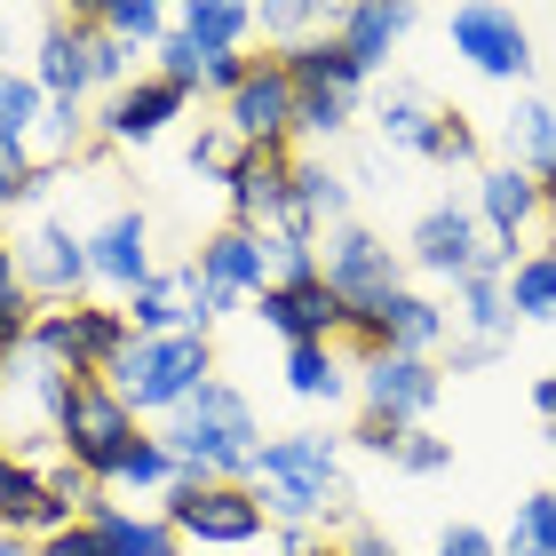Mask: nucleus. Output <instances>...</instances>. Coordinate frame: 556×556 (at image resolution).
I'll list each match as a JSON object with an SVG mask.
<instances>
[{"label": "nucleus", "mask_w": 556, "mask_h": 556, "mask_svg": "<svg viewBox=\"0 0 556 556\" xmlns=\"http://www.w3.org/2000/svg\"><path fill=\"white\" fill-rule=\"evenodd\" d=\"M160 438H167L175 462H184L191 485H247L255 462H263V421L231 382H207L184 414H167Z\"/></svg>", "instance_id": "1"}, {"label": "nucleus", "mask_w": 556, "mask_h": 556, "mask_svg": "<svg viewBox=\"0 0 556 556\" xmlns=\"http://www.w3.org/2000/svg\"><path fill=\"white\" fill-rule=\"evenodd\" d=\"M255 501L270 525H318V517H350V485H342V438L326 429H287L263 445L255 462Z\"/></svg>", "instance_id": "2"}, {"label": "nucleus", "mask_w": 556, "mask_h": 556, "mask_svg": "<svg viewBox=\"0 0 556 556\" xmlns=\"http://www.w3.org/2000/svg\"><path fill=\"white\" fill-rule=\"evenodd\" d=\"M215 382V350L207 334H136L128 358L112 366V390L128 397V414H184L199 390Z\"/></svg>", "instance_id": "3"}, {"label": "nucleus", "mask_w": 556, "mask_h": 556, "mask_svg": "<svg viewBox=\"0 0 556 556\" xmlns=\"http://www.w3.org/2000/svg\"><path fill=\"white\" fill-rule=\"evenodd\" d=\"M128 342H136V326H128V311H112V302H40L24 350L56 358L72 382H112V366L128 358Z\"/></svg>", "instance_id": "4"}, {"label": "nucleus", "mask_w": 556, "mask_h": 556, "mask_svg": "<svg viewBox=\"0 0 556 556\" xmlns=\"http://www.w3.org/2000/svg\"><path fill=\"white\" fill-rule=\"evenodd\" d=\"M136 445H143V429L128 414V397H119L112 382H72L64 414H56V453H64V462H80L96 485H112Z\"/></svg>", "instance_id": "5"}, {"label": "nucleus", "mask_w": 556, "mask_h": 556, "mask_svg": "<svg viewBox=\"0 0 556 556\" xmlns=\"http://www.w3.org/2000/svg\"><path fill=\"white\" fill-rule=\"evenodd\" d=\"M160 517L175 525V541H184V548H247L270 525L255 485H175Z\"/></svg>", "instance_id": "6"}, {"label": "nucleus", "mask_w": 556, "mask_h": 556, "mask_svg": "<svg viewBox=\"0 0 556 556\" xmlns=\"http://www.w3.org/2000/svg\"><path fill=\"white\" fill-rule=\"evenodd\" d=\"M294 112H302V96H294L287 56H255L247 80L223 96V128H231L247 151H287L294 143Z\"/></svg>", "instance_id": "7"}, {"label": "nucleus", "mask_w": 556, "mask_h": 556, "mask_svg": "<svg viewBox=\"0 0 556 556\" xmlns=\"http://www.w3.org/2000/svg\"><path fill=\"white\" fill-rule=\"evenodd\" d=\"M318 270H326V287L350 302V318H358V311H382L390 294H406V263H397L390 247L366 231V223H334V231H326Z\"/></svg>", "instance_id": "8"}, {"label": "nucleus", "mask_w": 556, "mask_h": 556, "mask_svg": "<svg viewBox=\"0 0 556 556\" xmlns=\"http://www.w3.org/2000/svg\"><path fill=\"white\" fill-rule=\"evenodd\" d=\"M438 390H445L438 358H406V350H366V358H358V406H366V421L421 429V414L438 406Z\"/></svg>", "instance_id": "9"}, {"label": "nucleus", "mask_w": 556, "mask_h": 556, "mask_svg": "<svg viewBox=\"0 0 556 556\" xmlns=\"http://www.w3.org/2000/svg\"><path fill=\"white\" fill-rule=\"evenodd\" d=\"M453 56H462L469 72H485V80H525L533 72V33L509 16V9H453Z\"/></svg>", "instance_id": "10"}, {"label": "nucleus", "mask_w": 556, "mask_h": 556, "mask_svg": "<svg viewBox=\"0 0 556 556\" xmlns=\"http://www.w3.org/2000/svg\"><path fill=\"white\" fill-rule=\"evenodd\" d=\"M16 255H24V278H33V294L40 302H88L96 287V263H88V239L72 231V223H33V231L16 239Z\"/></svg>", "instance_id": "11"}, {"label": "nucleus", "mask_w": 556, "mask_h": 556, "mask_svg": "<svg viewBox=\"0 0 556 556\" xmlns=\"http://www.w3.org/2000/svg\"><path fill=\"white\" fill-rule=\"evenodd\" d=\"M223 199H231V223H247V231H287L294 223V151H239Z\"/></svg>", "instance_id": "12"}, {"label": "nucleus", "mask_w": 556, "mask_h": 556, "mask_svg": "<svg viewBox=\"0 0 556 556\" xmlns=\"http://www.w3.org/2000/svg\"><path fill=\"white\" fill-rule=\"evenodd\" d=\"M485 223H477V207H429L421 223H414V239H406V255H414V270H429V278H445V287H462V278L485 263Z\"/></svg>", "instance_id": "13"}, {"label": "nucleus", "mask_w": 556, "mask_h": 556, "mask_svg": "<svg viewBox=\"0 0 556 556\" xmlns=\"http://www.w3.org/2000/svg\"><path fill=\"white\" fill-rule=\"evenodd\" d=\"M255 311H263V326H270L287 350H302V342H342V334H350V302L326 287V270L302 278V287H270Z\"/></svg>", "instance_id": "14"}, {"label": "nucleus", "mask_w": 556, "mask_h": 556, "mask_svg": "<svg viewBox=\"0 0 556 556\" xmlns=\"http://www.w3.org/2000/svg\"><path fill=\"white\" fill-rule=\"evenodd\" d=\"M350 342L358 350H406V358H429V350L445 342V302H429V294H390L382 311H358L350 318Z\"/></svg>", "instance_id": "15"}, {"label": "nucleus", "mask_w": 556, "mask_h": 556, "mask_svg": "<svg viewBox=\"0 0 556 556\" xmlns=\"http://www.w3.org/2000/svg\"><path fill=\"white\" fill-rule=\"evenodd\" d=\"M191 270L207 278V287L239 294V302H263L270 294V247H263V231H247V223L207 231V239H199V255H191Z\"/></svg>", "instance_id": "16"}, {"label": "nucleus", "mask_w": 556, "mask_h": 556, "mask_svg": "<svg viewBox=\"0 0 556 556\" xmlns=\"http://www.w3.org/2000/svg\"><path fill=\"white\" fill-rule=\"evenodd\" d=\"M88 263H96L104 287H119V302H128L143 278H160V263H151V223H143L136 207H112V215L88 231Z\"/></svg>", "instance_id": "17"}, {"label": "nucleus", "mask_w": 556, "mask_h": 556, "mask_svg": "<svg viewBox=\"0 0 556 556\" xmlns=\"http://www.w3.org/2000/svg\"><path fill=\"white\" fill-rule=\"evenodd\" d=\"M477 223H485L493 247H509V255H517L525 231L541 223V175H525V167H509V160L485 167V175H477Z\"/></svg>", "instance_id": "18"}, {"label": "nucleus", "mask_w": 556, "mask_h": 556, "mask_svg": "<svg viewBox=\"0 0 556 556\" xmlns=\"http://www.w3.org/2000/svg\"><path fill=\"white\" fill-rule=\"evenodd\" d=\"M184 104H191V96L175 88V80L143 72V80H128V88L104 104V143H160L167 119H184Z\"/></svg>", "instance_id": "19"}, {"label": "nucleus", "mask_w": 556, "mask_h": 556, "mask_svg": "<svg viewBox=\"0 0 556 556\" xmlns=\"http://www.w3.org/2000/svg\"><path fill=\"white\" fill-rule=\"evenodd\" d=\"M119 311H128L136 334H207V326H199V270H191V263L143 278V287L119 302Z\"/></svg>", "instance_id": "20"}, {"label": "nucleus", "mask_w": 556, "mask_h": 556, "mask_svg": "<svg viewBox=\"0 0 556 556\" xmlns=\"http://www.w3.org/2000/svg\"><path fill=\"white\" fill-rule=\"evenodd\" d=\"M33 80H40L48 104H80V88H96V80H88V40H80V16H56V24L40 33V48H33Z\"/></svg>", "instance_id": "21"}, {"label": "nucleus", "mask_w": 556, "mask_h": 556, "mask_svg": "<svg viewBox=\"0 0 556 556\" xmlns=\"http://www.w3.org/2000/svg\"><path fill=\"white\" fill-rule=\"evenodd\" d=\"M287 72H294V88H302V96H342V104H358V88H366V64L350 56L334 33L302 40L294 56H287Z\"/></svg>", "instance_id": "22"}, {"label": "nucleus", "mask_w": 556, "mask_h": 556, "mask_svg": "<svg viewBox=\"0 0 556 556\" xmlns=\"http://www.w3.org/2000/svg\"><path fill=\"white\" fill-rule=\"evenodd\" d=\"M406 33H414V9H397V0H358V9H342V16H334V40H342L366 72H374V64H390V48L406 40Z\"/></svg>", "instance_id": "23"}, {"label": "nucleus", "mask_w": 556, "mask_h": 556, "mask_svg": "<svg viewBox=\"0 0 556 556\" xmlns=\"http://www.w3.org/2000/svg\"><path fill=\"white\" fill-rule=\"evenodd\" d=\"M255 9H239V0H191V9H175V33H184L199 56H247V33H255Z\"/></svg>", "instance_id": "24"}, {"label": "nucleus", "mask_w": 556, "mask_h": 556, "mask_svg": "<svg viewBox=\"0 0 556 556\" xmlns=\"http://www.w3.org/2000/svg\"><path fill=\"white\" fill-rule=\"evenodd\" d=\"M287 390L302 406H342V397L358 390V374L342 366L334 342H302V350H287Z\"/></svg>", "instance_id": "25"}, {"label": "nucleus", "mask_w": 556, "mask_h": 556, "mask_svg": "<svg viewBox=\"0 0 556 556\" xmlns=\"http://www.w3.org/2000/svg\"><path fill=\"white\" fill-rule=\"evenodd\" d=\"M453 294H462V311H453V318L469 326V342H509V334H517V311H509V270H469Z\"/></svg>", "instance_id": "26"}, {"label": "nucleus", "mask_w": 556, "mask_h": 556, "mask_svg": "<svg viewBox=\"0 0 556 556\" xmlns=\"http://www.w3.org/2000/svg\"><path fill=\"white\" fill-rule=\"evenodd\" d=\"M88 525L104 533L112 556H184V541H175L167 517H136V509H119V501H96Z\"/></svg>", "instance_id": "27"}, {"label": "nucleus", "mask_w": 556, "mask_h": 556, "mask_svg": "<svg viewBox=\"0 0 556 556\" xmlns=\"http://www.w3.org/2000/svg\"><path fill=\"white\" fill-rule=\"evenodd\" d=\"M350 207V184H342V175L334 167H326V160H294V223H287V231H334V223H350L342 215Z\"/></svg>", "instance_id": "28"}, {"label": "nucleus", "mask_w": 556, "mask_h": 556, "mask_svg": "<svg viewBox=\"0 0 556 556\" xmlns=\"http://www.w3.org/2000/svg\"><path fill=\"white\" fill-rule=\"evenodd\" d=\"M501 136H509V167L556 175V104H541V96H517L509 119H501Z\"/></svg>", "instance_id": "29"}, {"label": "nucleus", "mask_w": 556, "mask_h": 556, "mask_svg": "<svg viewBox=\"0 0 556 556\" xmlns=\"http://www.w3.org/2000/svg\"><path fill=\"white\" fill-rule=\"evenodd\" d=\"M382 143H397V151H421V160H438V143H445V119L453 112H438L429 96H414V88H397V96H382Z\"/></svg>", "instance_id": "30"}, {"label": "nucleus", "mask_w": 556, "mask_h": 556, "mask_svg": "<svg viewBox=\"0 0 556 556\" xmlns=\"http://www.w3.org/2000/svg\"><path fill=\"white\" fill-rule=\"evenodd\" d=\"M33 318H40V294H33V278H24L16 239L0 231V350H9V358L33 342Z\"/></svg>", "instance_id": "31"}, {"label": "nucleus", "mask_w": 556, "mask_h": 556, "mask_svg": "<svg viewBox=\"0 0 556 556\" xmlns=\"http://www.w3.org/2000/svg\"><path fill=\"white\" fill-rule=\"evenodd\" d=\"M509 311L533 318V326L556 318V247H533V255L509 263Z\"/></svg>", "instance_id": "32"}, {"label": "nucleus", "mask_w": 556, "mask_h": 556, "mask_svg": "<svg viewBox=\"0 0 556 556\" xmlns=\"http://www.w3.org/2000/svg\"><path fill=\"white\" fill-rule=\"evenodd\" d=\"M112 485H128V493H175V485H191V477H184V462H175V453H167V438H160V429H143V445L128 453V462H119V477H112Z\"/></svg>", "instance_id": "33"}, {"label": "nucleus", "mask_w": 556, "mask_h": 556, "mask_svg": "<svg viewBox=\"0 0 556 556\" xmlns=\"http://www.w3.org/2000/svg\"><path fill=\"white\" fill-rule=\"evenodd\" d=\"M104 33L119 40V48H160L167 33H175V16L160 9V0H104V9H88Z\"/></svg>", "instance_id": "34"}, {"label": "nucleus", "mask_w": 556, "mask_h": 556, "mask_svg": "<svg viewBox=\"0 0 556 556\" xmlns=\"http://www.w3.org/2000/svg\"><path fill=\"white\" fill-rule=\"evenodd\" d=\"M40 112H48L40 80H33V72H16V64H0V136H9V143H33Z\"/></svg>", "instance_id": "35"}, {"label": "nucleus", "mask_w": 556, "mask_h": 556, "mask_svg": "<svg viewBox=\"0 0 556 556\" xmlns=\"http://www.w3.org/2000/svg\"><path fill=\"white\" fill-rule=\"evenodd\" d=\"M80 136H88V112H80V104H48V112H40V128H33V143H24V151H33V167L48 175V167H64L72 151H80Z\"/></svg>", "instance_id": "36"}, {"label": "nucleus", "mask_w": 556, "mask_h": 556, "mask_svg": "<svg viewBox=\"0 0 556 556\" xmlns=\"http://www.w3.org/2000/svg\"><path fill=\"white\" fill-rule=\"evenodd\" d=\"M501 556H556V493H525Z\"/></svg>", "instance_id": "37"}, {"label": "nucleus", "mask_w": 556, "mask_h": 556, "mask_svg": "<svg viewBox=\"0 0 556 556\" xmlns=\"http://www.w3.org/2000/svg\"><path fill=\"white\" fill-rule=\"evenodd\" d=\"M80 40H88V80H96V88H112V96H119V88L136 80V48H119L88 9H80Z\"/></svg>", "instance_id": "38"}, {"label": "nucleus", "mask_w": 556, "mask_h": 556, "mask_svg": "<svg viewBox=\"0 0 556 556\" xmlns=\"http://www.w3.org/2000/svg\"><path fill=\"white\" fill-rule=\"evenodd\" d=\"M9 366H16V382H24V397H33V406H40L48 421H56V414H64V397H72V374H64L56 358H40V350H16Z\"/></svg>", "instance_id": "39"}, {"label": "nucleus", "mask_w": 556, "mask_h": 556, "mask_svg": "<svg viewBox=\"0 0 556 556\" xmlns=\"http://www.w3.org/2000/svg\"><path fill=\"white\" fill-rule=\"evenodd\" d=\"M255 16H263V33H270V40H287L278 56H294L302 40H318V33H326V9H311V0H270V9H255Z\"/></svg>", "instance_id": "40"}, {"label": "nucleus", "mask_w": 556, "mask_h": 556, "mask_svg": "<svg viewBox=\"0 0 556 556\" xmlns=\"http://www.w3.org/2000/svg\"><path fill=\"white\" fill-rule=\"evenodd\" d=\"M239 151H247V143H239V136L215 119V128H199V143H191V175H215V184H231Z\"/></svg>", "instance_id": "41"}, {"label": "nucleus", "mask_w": 556, "mask_h": 556, "mask_svg": "<svg viewBox=\"0 0 556 556\" xmlns=\"http://www.w3.org/2000/svg\"><path fill=\"white\" fill-rule=\"evenodd\" d=\"M48 184V175L33 167V151H24V143H9V136H0V207H16V199H33Z\"/></svg>", "instance_id": "42"}, {"label": "nucleus", "mask_w": 556, "mask_h": 556, "mask_svg": "<svg viewBox=\"0 0 556 556\" xmlns=\"http://www.w3.org/2000/svg\"><path fill=\"white\" fill-rule=\"evenodd\" d=\"M302 96V88H294ZM350 128V104L342 96H302V112H294V136H342Z\"/></svg>", "instance_id": "43"}, {"label": "nucleus", "mask_w": 556, "mask_h": 556, "mask_svg": "<svg viewBox=\"0 0 556 556\" xmlns=\"http://www.w3.org/2000/svg\"><path fill=\"white\" fill-rule=\"evenodd\" d=\"M453 462V445L445 438H429V429H406V453H397V469H414V477H438Z\"/></svg>", "instance_id": "44"}, {"label": "nucleus", "mask_w": 556, "mask_h": 556, "mask_svg": "<svg viewBox=\"0 0 556 556\" xmlns=\"http://www.w3.org/2000/svg\"><path fill=\"white\" fill-rule=\"evenodd\" d=\"M429 556H501V541L485 533V525H445V533H438V548H429Z\"/></svg>", "instance_id": "45"}, {"label": "nucleus", "mask_w": 556, "mask_h": 556, "mask_svg": "<svg viewBox=\"0 0 556 556\" xmlns=\"http://www.w3.org/2000/svg\"><path fill=\"white\" fill-rule=\"evenodd\" d=\"M40 556H112V548H104V533L80 517V525H64L56 541H40Z\"/></svg>", "instance_id": "46"}, {"label": "nucleus", "mask_w": 556, "mask_h": 556, "mask_svg": "<svg viewBox=\"0 0 556 556\" xmlns=\"http://www.w3.org/2000/svg\"><path fill=\"white\" fill-rule=\"evenodd\" d=\"M350 438H358L366 453H382V462H397V453H406V429H397V421H358Z\"/></svg>", "instance_id": "47"}, {"label": "nucleus", "mask_w": 556, "mask_h": 556, "mask_svg": "<svg viewBox=\"0 0 556 556\" xmlns=\"http://www.w3.org/2000/svg\"><path fill=\"white\" fill-rule=\"evenodd\" d=\"M438 160H445V167H469V160H477V128H469L462 112L445 119V143H438Z\"/></svg>", "instance_id": "48"}, {"label": "nucleus", "mask_w": 556, "mask_h": 556, "mask_svg": "<svg viewBox=\"0 0 556 556\" xmlns=\"http://www.w3.org/2000/svg\"><path fill=\"white\" fill-rule=\"evenodd\" d=\"M342 556H397V541L382 533V525H350V541H342Z\"/></svg>", "instance_id": "49"}, {"label": "nucleus", "mask_w": 556, "mask_h": 556, "mask_svg": "<svg viewBox=\"0 0 556 556\" xmlns=\"http://www.w3.org/2000/svg\"><path fill=\"white\" fill-rule=\"evenodd\" d=\"M501 358V342H453V374H485Z\"/></svg>", "instance_id": "50"}, {"label": "nucleus", "mask_w": 556, "mask_h": 556, "mask_svg": "<svg viewBox=\"0 0 556 556\" xmlns=\"http://www.w3.org/2000/svg\"><path fill=\"white\" fill-rule=\"evenodd\" d=\"M278 548H287V556H311L318 541H311V525H278Z\"/></svg>", "instance_id": "51"}, {"label": "nucleus", "mask_w": 556, "mask_h": 556, "mask_svg": "<svg viewBox=\"0 0 556 556\" xmlns=\"http://www.w3.org/2000/svg\"><path fill=\"white\" fill-rule=\"evenodd\" d=\"M533 406H541V421H556V374H541V382H533Z\"/></svg>", "instance_id": "52"}, {"label": "nucleus", "mask_w": 556, "mask_h": 556, "mask_svg": "<svg viewBox=\"0 0 556 556\" xmlns=\"http://www.w3.org/2000/svg\"><path fill=\"white\" fill-rule=\"evenodd\" d=\"M9 477H16V453L0 445V509H9Z\"/></svg>", "instance_id": "53"}, {"label": "nucleus", "mask_w": 556, "mask_h": 556, "mask_svg": "<svg viewBox=\"0 0 556 556\" xmlns=\"http://www.w3.org/2000/svg\"><path fill=\"white\" fill-rule=\"evenodd\" d=\"M0 556H40V541H16V533H0Z\"/></svg>", "instance_id": "54"}, {"label": "nucleus", "mask_w": 556, "mask_h": 556, "mask_svg": "<svg viewBox=\"0 0 556 556\" xmlns=\"http://www.w3.org/2000/svg\"><path fill=\"white\" fill-rule=\"evenodd\" d=\"M541 215L556 223V175H541Z\"/></svg>", "instance_id": "55"}, {"label": "nucleus", "mask_w": 556, "mask_h": 556, "mask_svg": "<svg viewBox=\"0 0 556 556\" xmlns=\"http://www.w3.org/2000/svg\"><path fill=\"white\" fill-rule=\"evenodd\" d=\"M0 390H9V350H0Z\"/></svg>", "instance_id": "56"}, {"label": "nucleus", "mask_w": 556, "mask_h": 556, "mask_svg": "<svg viewBox=\"0 0 556 556\" xmlns=\"http://www.w3.org/2000/svg\"><path fill=\"white\" fill-rule=\"evenodd\" d=\"M311 556H342V548H311Z\"/></svg>", "instance_id": "57"}, {"label": "nucleus", "mask_w": 556, "mask_h": 556, "mask_svg": "<svg viewBox=\"0 0 556 556\" xmlns=\"http://www.w3.org/2000/svg\"><path fill=\"white\" fill-rule=\"evenodd\" d=\"M548 445H556V421H548Z\"/></svg>", "instance_id": "58"}, {"label": "nucleus", "mask_w": 556, "mask_h": 556, "mask_svg": "<svg viewBox=\"0 0 556 556\" xmlns=\"http://www.w3.org/2000/svg\"><path fill=\"white\" fill-rule=\"evenodd\" d=\"M0 33H9V24H0Z\"/></svg>", "instance_id": "59"}]
</instances>
